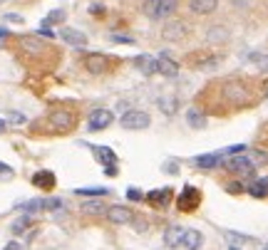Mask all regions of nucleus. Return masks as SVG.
<instances>
[{
	"mask_svg": "<svg viewBox=\"0 0 268 250\" xmlns=\"http://www.w3.org/2000/svg\"><path fill=\"white\" fill-rule=\"evenodd\" d=\"M75 114L67 112V109H52L50 112V124L57 129V132H70L75 127Z\"/></svg>",
	"mask_w": 268,
	"mask_h": 250,
	"instance_id": "423d86ee",
	"label": "nucleus"
},
{
	"mask_svg": "<svg viewBox=\"0 0 268 250\" xmlns=\"http://www.w3.org/2000/svg\"><path fill=\"white\" fill-rule=\"evenodd\" d=\"M219 8V0H189V10L196 15H209Z\"/></svg>",
	"mask_w": 268,
	"mask_h": 250,
	"instance_id": "aec40b11",
	"label": "nucleus"
},
{
	"mask_svg": "<svg viewBox=\"0 0 268 250\" xmlns=\"http://www.w3.org/2000/svg\"><path fill=\"white\" fill-rule=\"evenodd\" d=\"M157 72L164 74V77H176V74H179V65H176V62H174L167 52H164V55L157 57Z\"/></svg>",
	"mask_w": 268,
	"mask_h": 250,
	"instance_id": "4468645a",
	"label": "nucleus"
},
{
	"mask_svg": "<svg viewBox=\"0 0 268 250\" xmlns=\"http://www.w3.org/2000/svg\"><path fill=\"white\" fill-rule=\"evenodd\" d=\"M249 193L253 198H268V178H253V183L249 186Z\"/></svg>",
	"mask_w": 268,
	"mask_h": 250,
	"instance_id": "393cba45",
	"label": "nucleus"
},
{
	"mask_svg": "<svg viewBox=\"0 0 268 250\" xmlns=\"http://www.w3.org/2000/svg\"><path fill=\"white\" fill-rule=\"evenodd\" d=\"M187 32H189V25L184 23V20L174 17V20H169V23L164 25L161 37L167 40V43H179V40H184V37H187Z\"/></svg>",
	"mask_w": 268,
	"mask_h": 250,
	"instance_id": "39448f33",
	"label": "nucleus"
},
{
	"mask_svg": "<svg viewBox=\"0 0 268 250\" xmlns=\"http://www.w3.org/2000/svg\"><path fill=\"white\" fill-rule=\"evenodd\" d=\"M90 13H92V15H105V5L92 3V5H90Z\"/></svg>",
	"mask_w": 268,
	"mask_h": 250,
	"instance_id": "79ce46f5",
	"label": "nucleus"
},
{
	"mask_svg": "<svg viewBox=\"0 0 268 250\" xmlns=\"http://www.w3.org/2000/svg\"><path fill=\"white\" fill-rule=\"evenodd\" d=\"M229 250H241V248H238V245H231V248H229Z\"/></svg>",
	"mask_w": 268,
	"mask_h": 250,
	"instance_id": "8fccbe9b",
	"label": "nucleus"
},
{
	"mask_svg": "<svg viewBox=\"0 0 268 250\" xmlns=\"http://www.w3.org/2000/svg\"><path fill=\"white\" fill-rule=\"evenodd\" d=\"M105 174H107V176H117V174H119V171H117V163H114V166H105Z\"/></svg>",
	"mask_w": 268,
	"mask_h": 250,
	"instance_id": "c03bdc74",
	"label": "nucleus"
},
{
	"mask_svg": "<svg viewBox=\"0 0 268 250\" xmlns=\"http://www.w3.org/2000/svg\"><path fill=\"white\" fill-rule=\"evenodd\" d=\"M226 193H231V196H238V193H243V186H241L238 181H234V183H229V186H226Z\"/></svg>",
	"mask_w": 268,
	"mask_h": 250,
	"instance_id": "58836bf2",
	"label": "nucleus"
},
{
	"mask_svg": "<svg viewBox=\"0 0 268 250\" xmlns=\"http://www.w3.org/2000/svg\"><path fill=\"white\" fill-rule=\"evenodd\" d=\"M8 20H10V23H23V17H20V15H8Z\"/></svg>",
	"mask_w": 268,
	"mask_h": 250,
	"instance_id": "49530a36",
	"label": "nucleus"
},
{
	"mask_svg": "<svg viewBox=\"0 0 268 250\" xmlns=\"http://www.w3.org/2000/svg\"><path fill=\"white\" fill-rule=\"evenodd\" d=\"M37 37H47V40H52V37H57V32H55V30H50L47 25H43V28L37 30Z\"/></svg>",
	"mask_w": 268,
	"mask_h": 250,
	"instance_id": "a19ab883",
	"label": "nucleus"
},
{
	"mask_svg": "<svg viewBox=\"0 0 268 250\" xmlns=\"http://www.w3.org/2000/svg\"><path fill=\"white\" fill-rule=\"evenodd\" d=\"M159 107H161L164 114H174V109H176V99H159Z\"/></svg>",
	"mask_w": 268,
	"mask_h": 250,
	"instance_id": "72a5a7b5",
	"label": "nucleus"
},
{
	"mask_svg": "<svg viewBox=\"0 0 268 250\" xmlns=\"http://www.w3.org/2000/svg\"><path fill=\"white\" fill-rule=\"evenodd\" d=\"M5 250H23V248H20V243H8Z\"/></svg>",
	"mask_w": 268,
	"mask_h": 250,
	"instance_id": "a18cd8bd",
	"label": "nucleus"
},
{
	"mask_svg": "<svg viewBox=\"0 0 268 250\" xmlns=\"http://www.w3.org/2000/svg\"><path fill=\"white\" fill-rule=\"evenodd\" d=\"M181 245H184V250H201V245H204V233L196 231V228H191V231L184 233Z\"/></svg>",
	"mask_w": 268,
	"mask_h": 250,
	"instance_id": "6ab92c4d",
	"label": "nucleus"
},
{
	"mask_svg": "<svg viewBox=\"0 0 268 250\" xmlns=\"http://www.w3.org/2000/svg\"><path fill=\"white\" fill-rule=\"evenodd\" d=\"M112 121H114V112L110 109H95L87 119V132H105L112 127Z\"/></svg>",
	"mask_w": 268,
	"mask_h": 250,
	"instance_id": "20e7f679",
	"label": "nucleus"
},
{
	"mask_svg": "<svg viewBox=\"0 0 268 250\" xmlns=\"http://www.w3.org/2000/svg\"><path fill=\"white\" fill-rule=\"evenodd\" d=\"M57 208H65L63 198H32V201H23L17 203V211L25 213H35V211H57Z\"/></svg>",
	"mask_w": 268,
	"mask_h": 250,
	"instance_id": "f03ea898",
	"label": "nucleus"
},
{
	"mask_svg": "<svg viewBox=\"0 0 268 250\" xmlns=\"http://www.w3.org/2000/svg\"><path fill=\"white\" fill-rule=\"evenodd\" d=\"M266 97H268V92H266Z\"/></svg>",
	"mask_w": 268,
	"mask_h": 250,
	"instance_id": "603ef678",
	"label": "nucleus"
},
{
	"mask_svg": "<svg viewBox=\"0 0 268 250\" xmlns=\"http://www.w3.org/2000/svg\"><path fill=\"white\" fill-rule=\"evenodd\" d=\"M226 238H231V240H238V243H251V240H253L251 235H241V233H234V231H226Z\"/></svg>",
	"mask_w": 268,
	"mask_h": 250,
	"instance_id": "4c0bfd02",
	"label": "nucleus"
},
{
	"mask_svg": "<svg viewBox=\"0 0 268 250\" xmlns=\"http://www.w3.org/2000/svg\"><path fill=\"white\" fill-rule=\"evenodd\" d=\"M65 20V13L63 10H52L47 17H45V25H57V23H63Z\"/></svg>",
	"mask_w": 268,
	"mask_h": 250,
	"instance_id": "473e14b6",
	"label": "nucleus"
},
{
	"mask_svg": "<svg viewBox=\"0 0 268 250\" xmlns=\"http://www.w3.org/2000/svg\"><path fill=\"white\" fill-rule=\"evenodd\" d=\"M119 124H122L127 132H144V129H149L152 117H149L147 112H142V109H129V112L122 114Z\"/></svg>",
	"mask_w": 268,
	"mask_h": 250,
	"instance_id": "f257e3e1",
	"label": "nucleus"
},
{
	"mask_svg": "<svg viewBox=\"0 0 268 250\" xmlns=\"http://www.w3.org/2000/svg\"><path fill=\"white\" fill-rule=\"evenodd\" d=\"M30 181H32V186H35V189H40V191H52V189H55V183H57L55 171H47V169H43V171H35Z\"/></svg>",
	"mask_w": 268,
	"mask_h": 250,
	"instance_id": "f8f14e48",
	"label": "nucleus"
},
{
	"mask_svg": "<svg viewBox=\"0 0 268 250\" xmlns=\"http://www.w3.org/2000/svg\"><path fill=\"white\" fill-rule=\"evenodd\" d=\"M263 250H268V243H266V245H263Z\"/></svg>",
	"mask_w": 268,
	"mask_h": 250,
	"instance_id": "3c124183",
	"label": "nucleus"
},
{
	"mask_svg": "<svg viewBox=\"0 0 268 250\" xmlns=\"http://www.w3.org/2000/svg\"><path fill=\"white\" fill-rule=\"evenodd\" d=\"M199 203H201V193H199V189H194V186H184V191L176 196V208L181 213L194 211Z\"/></svg>",
	"mask_w": 268,
	"mask_h": 250,
	"instance_id": "7ed1b4c3",
	"label": "nucleus"
},
{
	"mask_svg": "<svg viewBox=\"0 0 268 250\" xmlns=\"http://www.w3.org/2000/svg\"><path fill=\"white\" fill-rule=\"evenodd\" d=\"M75 196H82V198H105V196H110V189H107V186H87V189H75Z\"/></svg>",
	"mask_w": 268,
	"mask_h": 250,
	"instance_id": "5701e85b",
	"label": "nucleus"
},
{
	"mask_svg": "<svg viewBox=\"0 0 268 250\" xmlns=\"http://www.w3.org/2000/svg\"><path fill=\"white\" fill-rule=\"evenodd\" d=\"M3 132H5V121H3V119H0V134H3Z\"/></svg>",
	"mask_w": 268,
	"mask_h": 250,
	"instance_id": "09e8293b",
	"label": "nucleus"
},
{
	"mask_svg": "<svg viewBox=\"0 0 268 250\" xmlns=\"http://www.w3.org/2000/svg\"><path fill=\"white\" fill-rule=\"evenodd\" d=\"M142 198H144L142 189H137V186H129V189H127V201H132V203H139Z\"/></svg>",
	"mask_w": 268,
	"mask_h": 250,
	"instance_id": "f704fd0d",
	"label": "nucleus"
},
{
	"mask_svg": "<svg viewBox=\"0 0 268 250\" xmlns=\"http://www.w3.org/2000/svg\"><path fill=\"white\" fill-rule=\"evenodd\" d=\"M20 47H23L25 52H30V55L45 52V43L37 35H23V37H20Z\"/></svg>",
	"mask_w": 268,
	"mask_h": 250,
	"instance_id": "f3484780",
	"label": "nucleus"
},
{
	"mask_svg": "<svg viewBox=\"0 0 268 250\" xmlns=\"http://www.w3.org/2000/svg\"><path fill=\"white\" fill-rule=\"evenodd\" d=\"M3 37H8V30H5V28H0V40H3Z\"/></svg>",
	"mask_w": 268,
	"mask_h": 250,
	"instance_id": "de8ad7c7",
	"label": "nucleus"
},
{
	"mask_svg": "<svg viewBox=\"0 0 268 250\" xmlns=\"http://www.w3.org/2000/svg\"><path fill=\"white\" fill-rule=\"evenodd\" d=\"M144 198H147L154 208H167L174 201V189H169V186L167 189H157V191H149Z\"/></svg>",
	"mask_w": 268,
	"mask_h": 250,
	"instance_id": "9b49d317",
	"label": "nucleus"
},
{
	"mask_svg": "<svg viewBox=\"0 0 268 250\" xmlns=\"http://www.w3.org/2000/svg\"><path fill=\"white\" fill-rule=\"evenodd\" d=\"M142 13L149 20H159V0H144L142 3Z\"/></svg>",
	"mask_w": 268,
	"mask_h": 250,
	"instance_id": "c756f323",
	"label": "nucleus"
},
{
	"mask_svg": "<svg viewBox=\"0 0 268 250\" xmlns=\"http://www.w3.org/2000/svg\"><path fill=\"white\" fill-rule=\"evenodd\" d=\"M13 166L10 163H3V161H0V178H3V181H8V178H13Z\"/></svg>",
	"mask_w": 268,
	"mask_h": 250,
	"instance_id": "e433bc0d",
	"label": "nucleus"
},
{
	"mask_svg": "<svg viewBox=\"0 0 268 250\" xmlns=\"http://www.w3.org/2000/svg\"><path fill=\"white\" fill-rule=\"evenodd\" d=\"M187 124L191 129H204L206 127V117H204V112H199V109H189L187 112Z\"/></svg>",
	"mask_w": 268,
	"mask_h": 250,
	"instance_id": "bb28decb",
	"label": "nucleus"
},
{
	"mask_svg": "<svg viewBox=\"0 0 268 250\" xmlns=\"http://www.w3.org/2000/svg\"><path fill=\"white\" fill-rule=\"evenodd\" d=\"M82 211H87V213H105L107 208L95 198V201H85V203H82Z\"/></svg>",
	"mask_w": 268,
	"mask_h": 250,
	"instance_id": "7c9ffc66",
	"label": "nucleus"
},
{
	"mask_svg": "<svg viewBox=\"0 0 268 250\" xmlns=\"http://www.w3.org/2000/svg\"><path fill=\"white\" fill-rule=\"evenodd\" d=\"M25 121H28V119H25L23 114H15V112L10 114V124H25Z\"/></svg>",
	"mask_w": 268,
	"mask_h": 250,
	"instance_id": "37998d69",
	"label": "nucleus"
},
{
	"mask_svg": "<svg viewBox=\"0 0 268 250\" xmlns=\"http://www.w3.org/2000/svg\"><path fill=\"white\" fill-rule=\"evenodd\" d=\"M60 37H63L67 45H72V47H85L87 45V35L79 32V30H72V28L60 30Z\"/></svg>",
	"mask_w": 268,
	"mask_h": 250,
	"instance_id": "dca6fc26",
	"label": "nucleus"
},
{
	"mask_svg": "<svg viewBox=\"0 0 268 250\" xmlns=\"http://www.w3.org/2000/svg\"><path fill=\"white\" fill-rule=\"evenodd\" d=\"M249 161L256 166V169H258V166H268V151L266 149H249Z\"/></svg>",
	"mask_w": 268,
	"mask_h": 250,
	"instance_id": "cd10ccee",
	"label": "nucleus"
},
{
	"mask_svg": "<svg viewBox=\"0 0 268 250\" xmlns=\"http://www.w3.org/2000/svg\"><path fill=\"white\" fill-rule=\"evenodd\" d=\"M164 174H179V163L176 161H164Z\"/></svg>",
	"mask_w": 268,
	"mask_h": 250,
	"instance_id": "ea45409f",
	"label": "nucleus"
},
{
	"mask_svg": "<svg viewBox=\"0 0 268 250\" xmlns=\"http://www.w3.org/2000/svg\"><path fill=\"white\" fill-rule=\"evenodd\" d=\"M30 225H32V218L25 213V216H20V218H15V221H13L10 233H13V235H25V233L30 231Z\"/></svg>",
	"mask_w": 268,
	"mask_h": 250,
	"instance_id": "b1692460",
	"label": "nucleus"
},
{
	"mask_svg": "<svg viewBox=\"0 0 268 250\" xmlns=\"http://www.w3.org/2000/svg\"><path fill=\"white\" fill-rule=\"evenodd\" d=\"M92 154H95V159H97L102 166H114V163H117V154H114L110 147H92Z\"/></svg>",
	"mask_w": 268,
	"mask_h": 250,
	"instance_id": "412c9836",
	"label": "nucleus"
},
{
	"mask_svg": "<svg viewBox=\"0 0 268 250\" xmlns=\"http://www.w3.org/2000/svg\"><path fill=\"white\" fill-rule=\"evenodd\" d=\"M221 151L219 154H201V156H196L194 159V166H199V169H204V171H214L216 166L221 163Z\"/></svg>",
	"mask_w": 268,
	"mask_h": 250,
	"instance_id": "a211bd4d",
	"label": "nucleus"
},
{
	"mask_svg": "<svg viewBox=\"0 0 268 250\" xmlns=\"http://www.w3.org/2000/svg\"><path fill=\"white\" fill-rule=\"evenodd\" d=\"M105 216H107V221L114 223V225H127V223L134 221V213L129 211L127 206H110L107 211H105Z\"/></svg>",
	"mask_w": 268,
	"mask_h": 250,
	"instance_id": "9d476101",
	"label": "nucleus"
},
{
	"mask_svg": "<svg viewBox=\"0 0 268 250\" xmlns=\"http://www.w3.org/2000/svg\"><path fill=\"white\" fill-rule=\"evenodd\" d=\"M246 59H249L258 72H266V74H268V55H263V52H251V55H246Z\"/></svg>",
	"mask_w": 268,
	"mask_h": 250,
	"instance_id": "a878e982",
	"label": "nucleus"
},
{
	"mask_svg": "<svg viewBox=\"0 0 268 250\" xmlns=\"http://www.w3.org/2000/svg\"><path fill=\"white\" fill-rule=\"evenodd\" d=\"M223 97L229 102H234V104H243L246 99H249V92H246L243 82L234 79V82H226V85H223Z\"/></svg>",
	"mask_w": 268,
	"mask_h": 250,
	"instance_id": "1a4fd4ad",
	"label": "nucleus"
},
{
	"mask_svg": "<svg viewBox=\"0 0 268 250\" xmlns=\"http://www.w3.org/2000/svg\"><path fill=\"white\" fill-rule=\"evenodd\" d=\"M206 40H209L211 45H226L231 40V32L226 25H211L209 30H206Z\"/></svg>",
	"mask_w": 268,
	"mask_h": 250,
	"instance_id": "ddd939ff",
	"label": "nucleus"
},
{
	"mask_svg": "<svg viewBox=\"0 0 268 250\" xmlns=\"http://www.w3.org/2000/svg\"><path fill=\"white\" fill-rule=\"evenodd\" d=\"M85 70L87 72H92V74H105L107 70H110V57L107 55H102V52H92V55H87L85 57Z\"/></svg>",
	"mask_w": 268,
	"mask_h": 250,
	"instance_id": "0eeeda50",
	"label": "nucleus"
},
{
	"mask_svg": "<svg viewBox=\"0 0 268 250\" xmlns=\"http://www.w3.org/2000/svg\"><path fill=\"white\" fill-rule=\"evenodd\" d=\"M184 228L181 225H169L167 231H164V245H167L169 250H174V248H179L181 245V240H184Z\"/></svg>",
	"mask_w": 268,
	"mask_h": 250,
	"instance_id": "2eb2a0df",
	"label": "nucleus"
},
{
	"mask_svg": "<svg viewBox=\"0 0 268 250\" xmlns=\"http://www.w3.org/2000/svg\"><path fill=\"white\" fill-rule=\"evenodd\" d=\"M134 67H137L139 72H144V74H154V72H157V57H152V55H139V57H134Z\"/></svg>",
	"mask_w": 268,
	"mask_h": 250,
	"instance_id": "4be33fe9",
	"label": "nucleus"
},
{
	"mask_svg": "<svg viewBox=\"0 0 268 250\" xmlns=\"http://www.w3.org/2000/svg\"><path fill=\"white\" fill-rule=\"evenodd\" d=\"M179 0H159V20L161 17H172L176 13Z\"/></svg>",
	"mask_w": 268,
	"mask_h": 250,
	"instance_id": "c85d7f7f",
	"label": "nucleus"
},
{
	"mask_svg": "<svg viewBox=\"0 0 268 250\" xmlns=\"http://www.w3.org/2000/svg\"><path fill=\"white\" fill-rule=\"evenodd\" d=\"M110 43H117V45H134V37H129V35H110Z\"/></svg>",
	"mask_w": 268,
	"mask_h": 250,
	"instance_id": "c9c22d12",
	"label": "nucleus"
},
{
	"mask_svg": "<svg viewBox=\"0 0 268 250\" xmlns=\"http://www.w3.org/2000/svg\"><path fill=\"white\" fill-rule=\"evenodd\" d=\"M243 151H249V147H246V144H236V147H226L223 151H221V156H241Z\"/></svg>",
	"mask_w": 268,
	"mask_h": 250,
	"instance_id": "2f4dec72",
	"label": "nucleus"
},
{
	"mask_svg": "<svg viewBox=\"0 0 268 250\" xmlns=\"http://www.w3.org/2000/svg\"><path fill=\"white\" fill-rule=\"evenodd\" d=\"M226 169L238 174V176H253L256 178V174H253L256 166L249 161V156H231L229 161H226Z\"/></svg>",
	"mask_w": 268,
	"mask_h": 250,
	"instance_id": "6e6552de",
	"label": "nucleus"
}]
</instances>
